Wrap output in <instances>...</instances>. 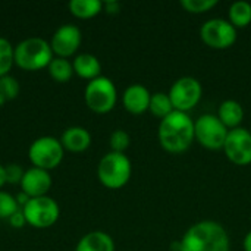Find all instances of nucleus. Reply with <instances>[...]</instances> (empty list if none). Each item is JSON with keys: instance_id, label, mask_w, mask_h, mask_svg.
<instances>
[{"instance_id": "14", "label": "nucleus", "mask_w": 251, "mask_h": 251, "mask_svg": "<svg viewBox=\"0 0 251 251\" xmlns=\"http://www.w3.org/2000/svg\"><path fill=\"white\" fill-rule=\"evenodd\" d=\"M150 99H151V94H150V91L144 85H141V84H132V85H129L124 91L122 103H124V107L129 113H132V115H141V113H144V112L149 110Z\"/></svg>"}, {"instance_id": "11", "label": "nucleus", "mask_w": 251, "mask_h": 251, "mask_svg": "<svg viewBox=\"0 0 251 251\" xmlns=\"http://www.w3.org/2000/svg\"><path fill=\"white\" fill-rule=\"evenodd\" d=\"M226 157L238 166H247L251 163V132L246 128L229 129L224 144Z\"/></svg>"}, {"instance_id": "24", "label": "nucleus", "mask_w": 251, "mask_h": 251, "mask_svg": "<svg viewBox=\"0 0 251 251\" xmlns=\"http://www.w3.org/2000/svg\"><path fill=\"white\" fill-rule=\"evenodd\" d=\"M19 82L16 78H13L12 75H4L0 78V94L6 99V100H13L18 97L19 94Z\"/></svg>"}, {"instance_id": "34", "label": "nucleus", "mask_w": 251, "mask_h": 251, "mask_svg": "<svg viewBox=\"0 0 251 251\" xmlns=\"http://www.w3.org/2000/svg\"><path fill=\"white\" fill-rule=\"evenodd\" d=\"M250 132H251V131H250Z\"/></svg>"}, {"instance_id": "15", "label": "nucleus", "mask_w": 251, "mask_h": 251, "mask_svg": "<svg viewBox=\"0 0 251 251\" xmlns=\"http://www.w3.org/2000/svg\"><path fill=\"white\" fill-rule=\"evenodd\" d=\"M60 143L71 153H82L91 144V134L82 126H71L63 131Z\"/></svg>"}, {"instance_id": "22", "label": "nucleus", "mask_w": 251, "mask_h": 251, "mask_svg": "<svg viewBox=\"0 0 251 251\" xmlns=\"http://www.w3.org/2000/svg\"><path fill=\"white\" fill-rule=\"evenodd\" d=\"M149 110L156 118L163 119L168 115H171L175 109L172 106V101L169 99V94H166V93H154V94H151Z\"/></svg>"}, {"instance_id": "30", "label": "nucleus", "mask_w": 251, "mask_h": 251, "mask_svg": "<svg viewBox=\"0 0 251 251\" xmlns=\"http://www.w3.org/2000/svg\"><path fill=\"white\" fill-rule=\"evenodd\" d=\"M103 9H104L107 13L115 15V13H118V12H119L121 4H119L118 1H115V0H110V1H104V3H103Z\"/></svg>"}, {"instance_id": "12", "label": "nucleus", "mask_w": 251, "mask_h": 251, "mask_svg": "<svg viewBox=\"0 0 251 251\" xmlns=\"http://www.w3.org/2000/svg\"><path fill=\"white\" fill-rule=\"evenodd\" d=\"M82 40V34L81 29L75 25H62L56 29V32L53 34V38L50 41L51 50L57 57H69L72 56Z\"/></svg>"}, {"instance_id": "1", "label": "nucleus", "mask_w": 251, "mask_h": 251, "mask_svg": "<svg viewBox=\"0 0 251 251\" xmlns=\"http://www.w3.org/2000/svg\"><path fill=\"white\" fill-rule=\"evenodd\" d=\"M157 137L165 151L181 154L187 151L196 140L194 121L190 118L188 113L174 110L171 115L160 119Z\"/></svg>"}, {"instance_id": "17", "label": "nucleus", "mask_w": 251, "mask_h": 251, "mask_svg": "<svg viewBox=\"0 0 251 251\" xmlns=\"http://www.w3.org/2000/svg\"><path fill=\"white\" fill-rule=\"evenodd\" d=\"M72 66H74V74H76L78 76H81L84 79H90V81L99 78L100 72H101V65L99 62V59L90 53L78 54L74 59Z\"/></svg>"}, {"instance_id": "33", "label": "nucleus", "mask_w": 251, "mask_h": 251, "mask_svg": "<svg viewBox=\"0 0 251 251\" xmlns=\"http://www.w3.org/2000/svg\"><path fill=\"white\" fill-rule=\"evenodd\" d=\"M6 101H7V100L0 94V107H1V106H4V103H6Z\"/></svg>"}, {"instance_id": "10", "label": "nucleus", "mask_w": 251, "mask_h": 251, "mask_svg": "<svg viewBox=\"0 0 251 251\" xmlns=\"http://www.w3.org/2000/svg\"><path fill=\"white\" fill-rule=\"evenodd\" d=\"M201 94L203 87L200 81L193 76H182L176 79L169 90V99L174 109L184 113H188V110L197 106Z\"/></svg>"}, {"instance_id": "6", "label": "nucleus", "mask_w": 251, "mask_h": 251, "mask_svg": "<svg viewBox=\"0 0 251 251\" xmlns=\"http://www.w3.org/2000/svg\"><path fill=\"white\" fill-rule=\"evenodd\" d=\"M229 129L221 122L216 115L206 113L194 121V138L196 141L209 150L224 149Z\"/></svg>"}, {"instance_id": "32", "label": "nucleus", "mask_w": 251, "mask_h": 251, "mask_svg": "<svg viewBox=\"0 0 251 251\" xmlns=\"http://www.w3.org/2000/svg\"><path fill=\"white\" fill-rule=\"evenodd\" d=\"M6 184V174H4V166L0 165V188Z\"/></svg>"}, {"instance_id": "27", "label": "nucleus", "mask_w": 251, "mask_h": 251, "mask_svg": "<svg viewBox=\"0 0 251 251\" xmlns=\"http://www.w3.org/2000/svg\"><path fill=\"white\" fill-rule=\"evenodd\" d=\"M218 0H181V6L190 13H204L212 10Z\"/></svg>"}, {"instance_id": "23", "label": "nucleus", "mask_w": 251, "mask_h": 251, "mask_svg": "<svg viewBox=\"0 0 251 251\" xmlns=\"http://www.w3.org/2000/svg\"><path fill=\"white\" fill-rule=\"evenodd\" d=\"M15 63V47L10 44L9 40L0 37V78L9 75Z\"/></svg>"}, {"instance_id": "25", "label": "nucleus", "mask_w": 251, "mask_h": 251, "mask_svg": "<svg viewBox=\"0 0 251 251\" xmlns=\"http://www.w3.org/2000/svg\"><path fill=\"white\" fill-rule=\"evenodd\" d=\"M109 144H110V149L112 151L115 153H124L129 144H131V137L126 131L124 129H116L112 132L110 135V140H109Z\"/></svg>"}, {"instance_id": "3", "label": "nucleus", "mask_w": 251, "mask_h": 251, "mask_svg": "<svg viewBox=\"0 0 251 251\" xmlns=\"http://www.w3.org/2000/svg\"><path fill=\"white\" fill-rule=\"evenodd\" d=\"M53 60L50 43L40 37H31L15 47V63L24 71H40Z\"/></svg>"}, {"instance_id": "16", "label": "nucleus", "mask_w": 251, "mask_h": 251, "mask_svg": "<svg viewBox=\"0 0 251 251\" xmlns=\"http://www.w3.org/2000/svg\"><path fill=\"white\" fill-rule=\"evenodd\" d=\"M75 251H115V243L109 234L103 231H93L78 241Z\"/></svg>"}, {"instance_id": "4", "label": "nucleus", "mask_w": 251, "mask_h": 251, "mask_svg": "<svg viewBox=\"0 0 251 251\" xmlns=\"http://www.w3.org/2000/svg\"><path fill=\"white\" fill-rule=\"evenodd\" d=\"M132 165L125 153L110 151L101 157L97 168V176L100 182L110 190H119L125 187L131 178Z\"/></svg>"}, {"instance_id": "7", "label": "nucleus", "mask_w": 251, "mask_h": 251, "mask_svg": "<svg viewBox=\"0 0 251 251\" xmlns=\"http://www.w3.org/2000/svg\"><path fill=\"white\" fill-rule=\"evenodd\" d=\"M63 146L60 140L54 137H40L37 138L28 150L29 162L40 169L50 171L60 165L63 159Z\"/></svg>"}, {"instance_id": "29", "label": "nucleus", "mask_w": 251, "mask_h": 251, "mask_svg": "<svg viewBox=\"0 0 251 251\" xmlns=\"http://www.w3.org/2000/svg\"><path fill=\"white\" fill-rule=\"evenodd\" d=\"M9 224H10V226H13V228H22V226H25L26 225V221H25V215H24V210L22 209H19V210H16L9 219Z\"/></svg>"}, {"instance_id": "21", "label": "nucleus", "mask_w": 251, "mask_h": 251, "mask_svg": "<svg viewBox=\"0 0 251 251\" xmlns=\"http://www.w3.org/2000/svg\"><path fill=\"white\" fill-rule=\"evenodd\" d=\"M47 68H49L50 76L56 82H68L74 75L72 63L63 57H53V60L50 62V65Z\"/></svg>"}, {"instance_id": "2", "label": "nucleus", "mask_w": 251, "mask_h": 251, "mask_svg": "<svg viewBox=\"0 0 251 251\" xmlns=\"http://www.w3.org/2000/svg\"><path fill=\"white\" fill-rule=\"evenodd\" d=\"M179 251H229V235L221 224L200 221L187 229Z\"/></svg>"}, {"instance_id": "31", "label": "nucleus", "mask_w": 251, "mask_h": 251, "mask_svg": "<svg viewBox=\"0 0 251 251\" xmlns=\"http://www.w3.org/2000/svg\"><path fill=\"white\" fill-rule=\"evenodd\" d=\"M243 246H244V250L246 251H251V231L250 232H247V235L244 237Z\"/></svg>"}, {"instance_id": "18", "label": "nucleus", "mask_w": 251, "mask_h": 251, "mask_svg": "<svg viewBox=\"0 0 251 251\" xmlns=\"http://www.w3.org/2000/svg\"><path fill=\"white\" fill-rule=\"evenodd\" d=\"M216 116L228 129H235L244 119V109L237 100H225L221 103Z\"/></svg>"}, {"instance_id": "26", "label": "nucleus", "mask_w": 251, "mask_h": 251, "mask_svg": "<svg viewBox=\"0 0 251 251\" xmlns=\"http://www.w3.org/2000/svg\"><path fill=\"white\" fill-rule=\"evenodd\" d=\"M21 207L18 206V201L12 194L0 191V219H9Z\"/></svg>"}, {"instance_id": "20", "label": "nucleus", "mask_w": 251, "mask_h": 251, "mask_svg": "<svg viewBox=\"0 0 251 251\" xmlns=\"http://www.w3.org/2000/svg\"><path fill=\"white\" fill-rule=\"evenodd\" d=\"M229 22L235 28H246L251 24V3L240 0L231 4L229 12Z\"/></svg>"}, {"instance_id": "5", "label": "nucleus", "mask_w": 251, "mask_h": 251, "mask_svg": "<svg viewBox=\"0 0 251 251\" xmlns=\"http://www.w3.org/2000/svg\"><path fill=\"white\" fill-rule=\"evenodd\" d=\"M85 103L96 113L110 112L118 100V91L113 81L107 76H99L90 81L85 87Z\"/></svg>"}, {"instance_id": "9", "label": "nucleus", "mask_w": 251, "mask_h": 251, "mask_svg": "<svg viewBox=\"0 0 251 251\" xmlns=\"http://www.w3.org/2000/svg\"><path fill=\"white\" fill-rule=\"evenodd\" d=\"M200 38L212 49L225 50L237 41V28L226 19L212 18L201 25Z\"/></svg>"}, {"instance_id": "8", "label": "nucleus", "mask_w": 251, "mask_h": 251, "mask_svg": "<svg viewBox=\"0 0 251 251\" xmlns=\"http://www.w3.org/2000/svg\"><path fill=\"white\" fill-rule=\"evenodd\" d=\"M22 210L26 224L38 229L53 226L60 215L59 204L49 196L31 199Z\"/></svg>"}, {"instance_id": "13", "label": "nucleus", "mask_w": 251, "mask_h": 251, "mask_svg": "<svg viewBox=\"0 0 251 251\" xmlns=\"http://www.w3.org/2000/svg\"><path fill=\"white\" fill-rule=\"evenodd\" d=\"M21 188L22 193H25L31 199L43 197L51 188V176L49 171L32 166L28 171H25L21 181Z\"/></svg>"}, {"instance_id": "28", "label": "nucleus", "mask_w": 251, "mask_h": 251, "mask_svg": "<svg viewBox=\"0 0 251 251\" xmlns=\"http://www.w3.org/2000/svg\"><path fill=\"white\" fill-rule=\"evenodd\" d=\"M4 174H6V184H21L22 176L25 171L18 165V163H10L4 166Z\"/></svg>"}, {"instance_id": "19", "label": "nucleus", "mask_w": 251, "mask_h": 251, "mask_svg": "<svg viewBox=\"0 0 251 251\" xmlns=\"http://www.w3.org/2000/svg\"><path fill=\"white\" fill-rule=\"evenodd\" d=\"M69 10L79 19H90L97 16L103 10V1L100 0H71Z\"/></svg>"}]
</instances>
